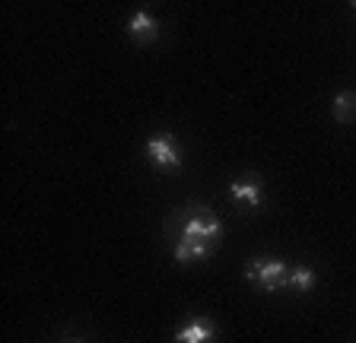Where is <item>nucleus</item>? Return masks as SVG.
<instances>
[{
  "instance_id": "nucleus-1",
  "label": "nucleus",
  "mask_w": 356,
  "mask_h": 343,
  "mask_svg": "<svg viewBox=\"0 0 356 343\" xmlns=\"http://www.w3.org/2000/svg\"><path fill=\"white\" fill-rule=\"evenodd\" d=\"M181 217V232L175 235V245H172V258L178 264H197L207 261L210 254L220 248L222 242V223L210 207H200L191 203Z\"/></svg>"
},
{
  "instance_id": "nucleus-2",
  "label": "nucleus",
  "mask_w": 356,
  "mask_h": 343,
  "mask_svg": "<svg viewBox=\"0 0 356 343\" xmlns=\"http://www.w3.org/2000/svg\"><path fill=\"white\" fill-rule=\"evenodd\" d=\"M143 153H147L149 165H153L156 172L175 175V172L185 169V153H181V147H178L175 134H169V131L149 134V137H147V147H143Z\"/></svg>"
},
{
  "instance_id": "nucleus-3",
  "label": "nucleus",
  "mask_w": 356,
  "mask_h": 343,
  "mask_svg": "<svg viewBox=\"0 0 356 343\" xmlns=\"http://www.w3.org/2000/svg\"><path fill=\"white\" fill-rule=\"evenodd\" d=\"M289 264H283L280 258H252L245 264V280L254 286H261L264 292H277L286 286Z\"/></svg>"
},
{
  "instance_id": "nucleus-4",
  "label": "nucleus",
  "mask_w": 356,
  "mask_h": 343,
  "mask_svg": "<svg viewBox=\"0 0 356 343\" xmlns=\"http://www.w3.org/2000/svg\"><path fill=\"white\" fill-rule=\"evenodd\" d=\"M175 343H216V324L210 318H191L175 331Z\"/></svg>"
},
{
  "instance_id": "nucleus-5",
  "label": "nucleus",
  "mask_w": 356,
  "mask_h": 343,
  "mask_svg": "<svg viewBox=\"0 0 356 343\" xmlns=\"http://www.w3.org/2000/svg\"><path fill=\"white\" fill-rule=\"evenodd\" d=\"M127 35H131V42H137V45H149V42L159 38V19H153L147 10H137V13L127 19Z\"/></svg>"
},
{
  "instance_id": "nucleus-6",
  "label": "nucleus",
  "mask_w": 356,
  "mask_h": 343,
  "mask_svg": "<svg viewBox=\"0 0 356 343\" xmlns=\"http://www.w3.org/2000/svg\"><path fill=\"white\" fill-rule=\"evenodd\" d=\"M229 197L245 203V207H261V203H264V187L254 178H238L229 185Z\"/></svg>"
},
{
  "instance_id": "nucleus-7",
  "label": "nucleus",
  "mask_w": 356,
  "mask_h": 343,
  "mask_svg": "<svg viewBox=\"0 0 356 343\" xmlns=\"http://www.w3.org/2000/svg\"><path fill=\"white\" fill-rule=\"evenodd\" d=\"M286 286L293 292H299V296L312 292L315 290V270H312L309 264H293V267H289V276H286Z\"/></svg>"
},
{
  "instance_id": "nucleus-8",
  "label": "nucleus",
  "mask_w": 356,
  "mask_h": 343,
  "mask_svg": "<svg viewBox=\"0 0 356 343\" xmlns=\"http://www.w3.org/2000/svg\"><path fill=\"white\" fill-rule=\"evenodd\" d=\"M331 112H334V121H341V124L356 121V92H350V90L337 92L331 102Z\"/></svg>"
},
{
  "instance_id": "nucleus-9",
  "label": "nucleus",
  "mask_w": 356,
  "mask_h": 343,
  "mask_svg": "<svg viewBox=\"0 0 356 343\" xmlns=\"http://www.w3.org/2000/svg\"><path fill=\"white\" fill-rule=\"evenodd\" d=\"M64 343H83V340H64Z\"/></svg>"
},
{
  "instance_id": "nucleus-10",
  "label": "nucleus",
  "mask_w": 356,
  "mask_h": 343,
  "mask_svg": "<svg viewBox=\"0 0 356 343\" xmlns=\"http://www.w3.org/2000/svg\"><path fill=\"white\" fill-rule=\"evenodd\" d=\"M353 7H356V3H353Z\"/></svg>"
}]
</instances>
